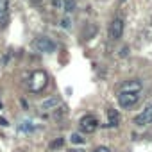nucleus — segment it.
I'll list each match as a JSON object with an SVG mask.
<instances>
[{
  "instance_id": "4468645a",
  "label": "nucleus",
  "mask_w": 152,
  "mask_h": 152,
  "mask_svg": "<svg viewBox=\"0 0 152 152\" xmlns=\"http://www.w3.org/2000/svg\"><path fill=\"white\" fill-rule=\"evenodd\" d=\"M93 152H109V148H107V147H97Z\"/></svg>"
},
{
  "instance_id": "9d476101",
  "label": "nucleus",
  "mask_w": 152,
  "mask_h": 152,
  "mask_svg": "<svg viewBox=\"0 0 152 152\" xmlns=\"http://www.w3.org/2000/svg\"><path fill=\"white\" fill-rule=\"evenodd\" d=\"M118 122H120L118 113H116L115 109H107V125H109V127H116Z\"/></svg>"
},
{
  "instance_id": "7ed1b4c3",
  "label": "nucleus",
  "mask_w": 152,
  "mask_h": 152,
  "mask_svg": "<svg viewBox=\"0 0 152 152\" xmlns=\"http://www.w3.org/2000/svg\"><path fill=\"white\" fill-rule=\"evenodd\" d=\"M79 127H81V131H83V132L91 134V132H95V131H97V127H99V120H97L93 115H86V116H83V118H81Z\"/></svg>"
},
{
  "instance_id": "0eeeda50",
  "label": "nucleus",
  "mask_w": 152,
  "mask_h": 152,
  "mask_svg": "<svg viewBox=\"0 0 152 152\" xmlns=\"http://www.w3.org/2000/svg\"><path fill=\"white\" fill-rule=\"evenodd\" d=\"M7 23H9V2L0 0V29L7 27Z\"/></svg>"
},
{
  "instance_id": "f03ea898",
  "label": "nucleus",
  "mask_w": 152,
  "mask_h": 152,
  "mask_svg": "<svg viewBox=\"0 0 152 152\" xmlns=\"http://www.w3.org/2000/svg\"><path fill=\"white\" fill-rule=\"evenodd\" d=\"M32 48H34L36 52H41V54H52V52L56 50V43H54L50 38L41 36V38H36V39L32 41Z\"/></svg>"
},
{
  "instance_id": "f257e3e1",
  "label": "nucleus",
  "mask_w": 152,
  "mask_h": 152,
  "mask_svg": "<svg viewBox=\"0 0 152 152\" xmlns=\"http://www.w3.org/2000/svg\"><path fill=\"white\" fill-rule=\"evenodd\" d=\"M48 84V75L43 70H36L31 73V79H29V90L32 93H39L47 88Z\"/></svg>"
},
{
  "instance_id": "9b49d317",
  "label": "nucleus",
  "mask_w": 152,
  "mask_h": 152,
  "mask_svg": "<svg viewBox=\"0 0 152 152\" xmlns=\"http://www.w3.org/2000/svg\"><path fill=\"white\" fill-rule=\"evenodd\" d=\"M64 2V11L66 13H73V9H75V0H63Z\"/></svg>"
},
{
  "instance_id": "2eb2a0df",
  "label": "nucleus",
  "mask_w": 152,
  "mask_h": 152,
  "mask_svg": "<svg viewBox=\"0 0 152 152\" xmlns=\"http://www.w3.org/2000/svg\"><path fill=\"white\" fill-rule=\"evenodd\" d=\"M72 152H83V150H79V148H77V150H72Z\"/></svg>"
},
{
  "instance_id": "423d86ee",
  "label": "nucleus",
  "mask_w": 152,
  "mask_h": 152,
  "mask_svg": "<svg viewBox=\"0 0 152 152\" xmlns=\"http://www.w3.org/2000/svg\"><path fill=\"white\" fill-rule=\"evenodd\" d=\"M134 124L136 125H140V127H143V125H148V124H152V104L150 106H147L136 118H134Z\"/></svg>"
},
{
  "instance_id": "39448f33",
  "label": "nucleus",
  "mask_w": 152,
  "mask_h": 152,
  "mask_svg": "<svg viewBox=\"0 0 152 152\" xmlns=\"http://www.w3.org/2000/svg\"><path fill=\"white\" fill-rule=\"evenodd\" d=\"M122 34H124V20L122 18H115L111 22V25H109V38L113 41H116V39L122 38Z\"/></svg>"
},
{
  "instance_id": "1a4fd4ad",
  "label": "nucleus",
  "mask_w": 152,
  "mask_h": 152,
  "mask_svg": "<svg viewBox=\"0 0 152 152\" xmlns=\"http://www.w3.org/2000/svg\"><path fill=\"white\" fill-rule=\"evenodd\" d=\"M57 106H59V99L57 97H50V99H45L39 104V109L41 111H52V109H57Z\"/></svg>"
},
{
  "instance_id": "20e7f679",
  "label": "nucleus",
  "mask_w": 152,
  "mask_h": 152,
  "mask_svg": "<svg viewBox=\"0 0 152 152\" xmlns=\"http://www.w3.org/2000/svg\"><path fill=\"white\" fill-rule=\"evenodd\" d=\"M138 100H140V93H127V91H120V95H118V104H120L122 107H125V109H129V107L136 106V104H138Z\"/></svg>"
},
{
  "instance_id": "ddd939ff",
  "label": "nucleus",
  "mask_w": 152,
  "mask_h": 152,
  "mask_svg": "<svg viewBox=\"0 0 152 152\" xmlns=\"http://www.w3.org/2000/svg\"><path fill=\"white\" fill-rule=\"evenodd\" d=\"M61 145H63V140H56V141H52L50 148H56V147H61Z\"/></svg>"
},
{
  "instance_id": "f8f14e48",
  "label": "nucleus",
  "mask_w": 152,
  "mask_h": 152,
  "mask_svg": "<svg viewBox=\"0 0 152 152\" xmlns=\"http://www.w3.org/2000/svg\"><path fill=\"white\" fill-rule=\"evenodd\" d=\"M70 140H72V143H84V138H83L79 132H73V134L70 136Z\"/></svg>"
},
{
  "instance_id": "6e6552de",
  "label": "nucleus",
  "mask_w": 152,
  "mask_h": 152,
  "mask_svg": "<svg viewBox=\"0 0 152 152\" xmlns=\"http://www.w3.org/2000/svg\"><path fill=\"white\" fill-rule=\"evenodd\" d=\"M141 88H143V84H141L138 79H132V81H129V83H124L120 91H127V93H140V91H141Z\"/></svg>"
}]
</instances>
